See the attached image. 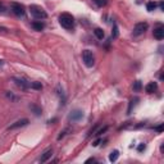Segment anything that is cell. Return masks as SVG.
<instances>
[{
	"label": "cell",
	"mask_w": 164,
	"mask_h": 164,
	"mask_svg": "<svg viewBox=\"0 0 164 164\" xmlns=\"http://www.w3.org/2000/svg\"><path fill=\"white\" fill-rule=\"evenodd\" d=\"M94 3L98 6H100V8H101V6H105L108 4V0H94Z\"/></svg>",
	"instance_id": "cell-20"
},
{
	"label": "cell",
	"mask_w": 164,
	"mask_h": 164,
	"mask_svg": "<svg viewBox=\"0 0 164 164\" xmlns=\"http://www.w3.org/2000/svg\"><path fill=\"white\" fill-rule=\"evenodd\" d=\"M145 91H146V94H154V92H156L158 91V83H156L155 81L149 82L145 86Z\"/></svg>",
	"instance_id": "cell-10"
},
{
	"label": "cell",
	"mask_w": 164,
	"mask_h": 164,
	"mask_svg": "<svg viewBox=\"0 0 164 164\" xmlns=\"http://www.w3.org/2000/svg\"><path fill=\"white\" fill-rule=\"evenodd\" d=\"M28 10H30L32 17H33L35 19H37V21H43V19H46V18H47L46 10H45L43 6H40V5L32 4V5H30Z\"/></svg>",
	"instance_id": "cell-2"
},
{
	"label": "cell",
	"mask_w": 164,
	"mask_h": 164,
	"mask_svg": "<svg viewBox=\"0 0 164 164\" xmlns=\"http://www.w3.org/2000/svg\"><path fill=\"white\" fill-rule=\"evenodd\" d=\"M30 109H31V110L33 112V113L36 114V115H40L41 113H43V109H41L40 107H37V105H35V104H31V105H30Z\"/></svg>",
	"instance_id": "cell-16"
},
{
	"label": "cell",
	"mask_w": 164,
	"mask_h": 164,
	"mask_svg": "<svg viewBox=\"0 0 164 164\" xmlns=\"http://www.w3.org/2000/svg\"><path fill=\"white\" fill-rule=\"evenodd\" d=\"M156 6H158V4H156L155 1H149L146 4V9L149 12H153V10H155V9H156Z\"/></svg>",
	"instance_id": "cell-18"
},
{
	"label": "cell",
	"mask_w": 164,
	"mask_h": 164,
	"mask_svg": "<svg viewBox=\"0 0 164 164\" xmlns=\"http://www.w3.org/2000/svg\"><path fill=\"white\" fill-rule=\"evenodd\" d=\"M147 28H149V24L146 23V22H140V23H136L132 30V36L135 37H139L141 35H144L145 32L147 31Z\"/></svg>",
	"instance_id": "cell-5"
},
{
	"label": "cell",
	"mask_w": 164,
	"mask_h": 164,
	"mask_svg": "<svg viewBox=\"0 0 164 164\" xmlns=\"http://www.w3.org/2000/svg\"><path fill=\"white\" fill-rule=\"evenodd\" d=\"M118 158H119V151H118V150H113V151L109 154V162L114 163L118 160Z\"/></svg>",
	"instance_id": "cell-13"
},
{
	"label": "cell",
	"mask_w": 164,
	"mask_h": 164,
	"mask_svg": "<svg viewBox=\"0 0 164 164\" xmlns=\"http://www.w3.org/2000/svg\"><path fill=\"white\" fill-rule=\"evenodd\" d=\"M145 147H146V145H145V144H140V145H139V147H137V151H139V153L144 151V150H145Z\"/></svg>",
	"instance_id": "cell-23"
},
{
	"label": "cell",
	"mask_w": 164,
	"mask_h": 164,
	"mask_svg": "<svg viewBox=\"0 0 164 164\" xmlns=\"http://www.w3.org/2000/svg\"><path fill=\"white\" fill-rule=\"evenodd\" d=\"M82 118H83V113H82V110H78V109L73 110L72 113L69 114V121L70 122H78V121H81Z\"/></svg>",
	"instance_id": "cell-9"
},
{
	"label": "cell",
	"mask_w": 164,
	"mask_h": 164,
	"mask_svg": "<svg viewBox=\"0 0 164 164\" xmlns=\"http://www.w3.org/2000/svg\"><path fill=\"white\" fill-rule=\"evenodd\" d=\"M5 96H6V98H8L10 101H18V96H15L14 94H12V92H9V91L5 92Z\"/></svg>",
	"instance_id": "cell-19"
},
{
	"label": "cell",
	"mask_w": 164,
	"mask_h": 164,
	"mask_svg": "<svg viewBox=\"0 0 164 164\" xmlns=\"http://www.w3.org/2000/svg\"><path fill=\"white\" fill-rule=\"evenodd\" d=\"M30 89H32V90H37V91H40V90H43V83L38 82V81L30 82Z\"/></svg>",
	"instance_id": "cell-15"
},
{
	"label": "cell",
	"mask_w": 164,
	"mask_h": 164,
	"mask_svg": "<svg viewBox=\"0 0 164 164\" xmlns=\"http://www.w3.org/2000/svg\"><path fill=\"white\" fill-rule=\"evenodd\" d=\"M28 121L27 118H22V119H18V121H15L13 124H10V126L8 127V130L10 131V130H17V128H21V127H24V126H27L28 124Z\"/></svg>",
	"instance_id": "cell-8"
},
{
	"label": "cell",
	"mask_w": 164,
	"mask_h": 164,
	"mask_svg": "<svg viewBox=\"0 0 164 164\" xmlns=\"http://www.w3.org/2000/svg\"><path fill=\"white\" fill-rule=\"evenodd\" d=\"M13 81H14V83L17 85V87H19L21 90H23V91L30 90V82L26 81V80L19 78V77H14V78H13Z\"/></svg>",
	"instance_id": "cell-6"
},
{
	"label": "cell",
	"mask_w": 164,
	"mask_h": 164,
	"mask_svg": "<svg viewBox=\"0 0 164 164\" xmlns=\"http://www.w3.org/2000/svg\"><path fill=\"white\" fill-rule=\"evenodd\" d=\"M108 128H109L108 126H104V127H103V128H100V130H99L98 132L95 133V136H101L103 133H105V132H107V131H108Z\"/></svg>",
	"instance_id": "cell-21"
},
{
	"label": "cell",
	"mask_w": 164,
	"mask_h": 164,
	"mask_svg": "<svg viewBox=\"0 0 164 164\" xmlns=\"http://www.w3.org/2000/svg\"><path fill=\"white\" fill-rule=\"evenodd\" d=\"M82 60L83 63H85L86 67H89V68H91L92 66L95 64V55L92 54L91 50H83L82 51Z\"/></svg>",
	"instance_id": "cell-3"
},
{
	"label": "cell",
	"mask_w": 164,
	"mask_h": 164,
	"mask_svg": "<svg viewBox=\"0 0 164 164\" xmlns=\"http://www.w3.org/2000/svg\"><path fill=\"white\" fill-rule=\"evenodd\" d=\"M58 19H59V24L62 26L64 30L72 31L73 28H75V18H73V15L69 14V13H62Z\"/></svg>",
	"instance_id": "cell-1"
},
{
	"label": "cell",
	"mask_w": 164,
	"mask_h": 164,
	"mask_svg": "<svg viewBox=\"0 0 164 164\" xmlns=\"http://www.w3.org/2000/svg\"><path fill=\"white\" fill-rule=\"evenodd\" d=\"M94 35L99 38V40H103V38H104V36H105L104 31H103V28H100V27H96V28H95V30H94Z\"/></svg>",
	"instance_id": "cell-14"
},
{
	"label": "cell",
	"mask_w": 164,
	"mask_h": 164,
	"mask_svg": "<svg viewBox=\"0 0 164 164\" xmlns=\"http://www.w3.org/2000/svg\"><path fill=\"white\" fill-rule=\"evenodd\" d=\"M31 27L33 28L35 31L40 32V31H43L44 28H45V23H44V22H41V21H33L31 23Z\"/></svg>",
	"instance_id": "cell-11"
},
{
	"label": "cell",
	"mask_w": 164,
	"mask_h": 164,
	"mask_svg": "<svg viewBox=\"0 0 164 164\" xmlns=\"http://www.w3.org/2000/svg\"><path fill=\"white\" fill-rule=\"evenodd\" d=\"M1 64H3V60H1V59H0V66H1Z\"/></svg>",
	"instance_id": "cell-27"
},
{
	"label": "cell",
	"mask_w": 164,
	"mask_h": 164,
	"mask_svg": "<svg viewBox=\"0 0 164 164\" xmlns=\"http://www.w3.org/2000/svg\"><path fill=\"white\" fill-rule=\"evenodd\" d=\"M153 35H154V38H156V40H163L164 38V26L158 23L154 27V31H153Z\"/></svg>",
	"instance_id": "cell-7"
},
{
	"label": "cell",
	"mask_w": 164,
	"mask_h": 164,
	"mask_svg": "<svg viewBox=\"0 0 164 164\" xmlns=\"http://www.w3.org/2000/svg\"><path fill=\"white\" fill-rule=\"evenodd\" d=\"M155 130L158 131V132H162V130H163V124H160V126H158V127H155Z\"/></svg>",
	"instance_id": "cell-25"
},
{
	"label": "cell",
	"mask_w": 164,
	"mask_h": 164,
	"mask_svg": "<svg viewBox=\"0 0 164 164\" xmlns=\"http://www.w3.org/2000/svg\"><path fill=\"white\" fill-rule=\"evenodd\" d=\"M10 10L17 17H24V14H26V8L21 3H15V1L10 3Z\"/></svg>",
	"instance_id": "cell-4"
},
{
	"label": "cell",
	"mask_w": 164,
	"mask_h": 164,
	"mask_svg": "<svg viewBox=\"0 0 164 164\" xmlns=\"http://www.w3.org/2000/svg\"><path fill=\"white\" fill-rule=\"evenodd\" d=\"M6 31H8V28H5V27H1V26H0V32H3V33H5Z\"/></svg>",
	"instance_id": "cell-26"
},
{
	"label": "cell",
	"mask_w": 164,
	"mask_h": 164,
	"mask_svg": "<svg viewBox=\"0 0 164 164\" xmlns=\"http://www.w3.org/2000/svg\"><path fill=\"white\" fill-rule=\"evenodd\" d=\"M100 142H103V139H98L94 144H92V146H99V144H100Z\"/></svg>",
	"instance_id": "cell-24"
},
{
	"label": "cell",
	"mask_w": 164,
	"mask_h": 164,
	"mask_svg": "<svg viewBox=\"0 0 164 164\" xmlns=\"http://www.w3.org/2000/svg\"><path fill=\"white\" fill-rule=\"evenodd\" d=\"M51 155H53V149H47V150H45L44 154L41 155V158H40V163H45V162H47L50 158H51Z\"/></svg>",
	"instance_id": "cell-12"
},
{
	"label": "cell",
	"mask_w": 164,
	"mask_h": 164,
	"mask_svg": "<svg viewBox=\"0 0 164 164\" xmlns=\"http://www.w3.org/2000/svg\"><path fill=\"white\" fill-rule=\"evenodd\" d=\"M132 89L135 92H140L141 89H142V83H141V81H135L133 85H132Z\"/></svg>",
	"instance_id": "cell-17"
},
{
	"label": "cell",
	"mask_w": 164,
	"mask_h": 164,
	"mask_svg": "<svg viewBox=\"0 0 164 164\" xmlns=\"http://www.w3.org/2000/svg\"><path fill=\"white\" fill-rule=\"evenodd\" d=\"M5 13H6V8L3 3H0V14H5Z\"/></svg>",
	"instance_id": "cell-22"
}]
</instances>
